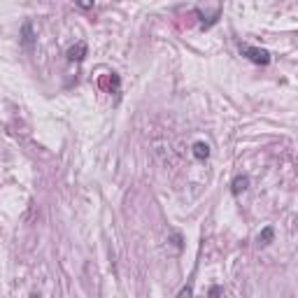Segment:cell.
<instances>
[{"instance_id": "6da1fadb", "label": "cell", "mask_w": 298, "mask_h": 298, "mask_svg": "<svg viewBox=\"0 0 298 298\" xmlns=\"http://www.w3.org/2000/svg\"><path fill=\"white\" fill-rule=\"evenodd\" d=\"M240 54L247 56L252 63H256V66H268L271 63V54L265 49H261V47H252V44H240Z\"/></svg>"}, {"instance_id": "7a4b0ae2", "label": "cell", "mask_w": 298, "mask_h": 298, "mask_svg": "<svg viewBox=\"0 0 298 298\" xmlns=\"http://www.w3.org/2000/svg\"><path fill=\"white\" fill-rule=\"evenodd\" d=\"M247 187H249V177L247 175H237L235 180L231 182V193H233V196H240V193H243Z\"/></svg>"}, {"instance_id": "3957f363", "label": "cell", "mask_w": 298, "mask_h": 298, "mask_svg": "<svg viewBox=\"0 0 298 298\" xmlns=\"http://www.w3.org/2000/svg\"><path fill=\"white\" fill-rule=\"evenodd\" d=\"M21 44L26 49H33L35 35H33V26H31V23H23V28H21Z\"/></svg>"}, {"instance_id": "277c9868", "label": "cell", "mask_w": 298, "mask_h": 298, "mask_svg": "<svg viewBox=\"0 0 298 298\" xmlns=\"http://www.w3.org/2000/svg\"><path fill=\"white\" fill-rule=\"evenodd\" d=\"M84 56H86V44L84 42L72 44L70 49H68V58H70V61H82Z\"/></svg>"}, {"instance_id": "5b68a950", "label": "cell", "mask_w": 298, "mask_h": 298, "mask_svg": "<svg viewBox=\"0 0 298 298\" xmlns=\"http://www.w3.org/2000/svg\"><path fill=\"white\" fill-rule=\"evenodd\" d=\"M193 156H196V159H200V161H205L207 156H210V147H207L205 142H196V144H193Z\"/></svg>"}, {"instance_id": "8992f818", "label": "cell", "mask_w": 298, "mask_h": 298, "mask_svg": "<svg viewBox=\"0 0 298 298\" xmlns=\"http://www.w3.org/2000/svg\"><path fill=\"white\" fill-rule=\"evenodd\" d=\"M273 235H275V231H273V226H265L263 231L259 233V243L261 245H268L273 240Z\"/></svg>"}, {"instance_id": "52a82bcc", "label": "cell", "mask_w": 298, "mask_h": 298, "mask_svg": "<svg viewBox=\"0 0 298 298\" xmlns=\"http://www.w3.org/2000/svg\"><path fill=\"white\" fill-rule=\"evenodd\" d=\"M77 5L82 7V10H91V7H94V0H77Z\"/></svg>"}, {"instance_id": "ba28073f", "label": "cell", "mask_w": 298, "mask_h": 298, "mask_svg": "<svg viewBox=\"0 0 298 298\" xmlns=\"http://www.w3.org/2000/svg\"><path fill=\"white\" fill-rule=\"evenodd\" d=\"M210 293H212V296H217V293H221V289H219V287H212Z\"/></svg>"}]
</instances>
